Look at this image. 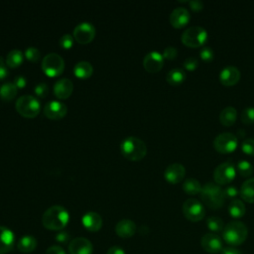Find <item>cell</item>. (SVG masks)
<instances>
[{
	"mask_svg": "<svg viewBox=\"0 0 254 254\" xmlns=\"http://www.w3.org/2000/svg\"><path fill=\"white\" fill-rule=\"evenodd\" d=\"M69 221L68 211L62 205H53L49 207L42 216L44 227L50 230H62Z\"/></svg>",
	"mask_w": 254,
	"mask_h": 254,
	"instance_id": "obj_1",
	"label": "cell"
},
{
	"mask_svg": "<svg viewBox=\"0 0 254 254\" xmlns=\"http://www.w3.org/2000/svg\"><path fill=\"white\" fill-rule=\"evenodd\" d=\"M120 151L126 159L130 161H140L147 154V146L140 138L130 136L121 142Z\"/></svg>",
	"mask_w": 254,
	"mask_h": 254,
	"instance_id": "obj_2",
	"label": "cell"
},
{
	"mask_svg": "<svg viewBox=\"0 0 254 254\" xmlns=\"http://www.w3.org/2000/svg\"><path fill=\"white\" fill-rule=\"evenodd\" d=\"M200 197L204 204L212 209L221 207L226 199L224 190L215 183L208 182L202 186Z\"/></svg>",
	"mask_w": 254,
	"mask_h": 254,
	"instance_id": "obj_3",
	"label": "cell"
},
{
	"mask_svg": "<svg viewBox=\"0 0 254 254\" xmlns=\"http://www.w3.org/2000/svg\"><path fill=\"white\" fill-rule=\"evenodd\" d=\"M247 234L248 230L246 225L239 220H233L224 226L222 238L230 246H237L246 240Z\"/></svg>",
	"mask_w": 254,
	"mask_h": 254,
	"instance_id": "obj_4",
	"label": "cell"
},
{
	"mask_svg": "<svg viewBox=\"0 0 254 254\" xmlns=\"http://www.w3.org/2000/svg\"><path fill=\"white\" fill-rule=\"evenodd\" d=\"M15 107L17 112L26 118L36 117L41 110V104L38 98L29 94L20 96L16 101Z\"/></svg>",
	"mask_w": 254,
	"mask_h": 254,
	"instance_id": "obj_5",
	"label": "cell"
},
{
	"mask_svg": "<svg viewBox=\"0 0 254 254\" xmlns=\"http://www.w3.org/2000/svg\"><path fill=\"white\" fill-rule=\"evenodd\" d=\"M182 43L189 48H199L207 40V32L199 26H192L185 30L181 36Z\"/></svg>",
	"mask_w": 254,
	"mask_h": 254,
	"instance_id": "obj_6",
	"label": "cell"
},
{
	"mask_svg": "<svg viewBox=\"0 0 254 254\" xmlns=\"http://www.w3.org/2000/svg\"><path fill=\"white\" fill-rule=\"evenodd\" d=\"M42 69L49 76H58L64 69V61L60 55L50 53L42 61Z\"/></svg>",
	"mask_w": 254,
	"mask_h": 254,
	"instance_id": "obj_7",
	"label": "cell"
},
{
	"mask_svg": "<svg viewBox=\"0 0 254 254\" xmlns=\"http://www.w3.org/2000/svg\"><path fill=\"white\" fill-rule=\"evenodd\" d=\"M238 145L237 137L230 132H223L218 134L213 140L214 149L221 154L232 153Z\"/></svg>",
	"mask_w": 254,
	"mask_h": 254,
	"instance_id": "obj_8",
	"label": "cell"
},
{
	"mask_svg": "<svg viewBox=\"0 0 254 254\" xmlns=\"http://www.w3.org/2000/svg\"><path fill=\"white\" fill-rule=\"evenodd\" d=\"M185 217L192 222L201 220L205 215V209L203 204L195 198L187 199L182 206Z\"/></svg>",
	"mask_w": 254,
	"mask_h": 254,
	"instance_id": "obj_9",
	"label": "cell"
},
{
	"mask_svg": "<svg viewBox=\"0 0 254 254\" xmlns=\"http://www.w3.org/2000/svg\"><path fill=\"white\" fill-rule=\"evenodd\" d=\"M236 175V168L230 161L219 164L213 171V179L217 185H227L233 181Z\"/></svg>",
	"mask_w": 254,
	"mask_h": 254,
	"instance_id": "obj_10",
	"label": "cell"
},
{
	"mask_svg": "<svg viewBox=\"0 0 254 254\" xmlns=\"http://www.w3.org/2000/svg\"><path fill=\"white\" fill-rule=\"evenodd\" d=\"M72 37L79 44H88L95 37V28L88 22L79 23L73 29Z\"/></svg>",
	"mask_w": 254,
	"mask_h": 254,
	"instance_id": "obj_11",
	"label": "cell"
},
{
	"mask_svg": "<svg viewBox=\"0 0 254 254\" xmlns=\"http://www.w3.org/2000/svg\"><path fill=\"white\" fill-rule=\"evenodd\" d=\"M67 113V107L64 102L58 100H51L44 106V114L47 118L52 120H60Z\"/></svg>",
	"mask_w": 254,
	"mask_h": 254,
	"instance_id": "obj_12",
	"label": "cell"
},
{
	"mask_svg": "<svg viewBox=\"0 0 254 254\" xmlns=\"http://www.w3.org/2000/svg\"><path fill=\"white\" fill-rule=\"evenodd\" d=\"M186 175V169L182 164L173 163L169 165L164 172L165 180L170 184H178L183 181Z\"/></svg>",
	"mask_w": 254,
	"mask_h": 254,
	"instance_id": "obj_13",
	"label": "cell"
},
{
	"mask_svg": "<svg viewBox=\"0 0 254 254\" xmlns=\"http://www.w3.org/2000/svg\"><path fill=\"white\" fill-rule=\"evenodd\" d=\"M200 244L204 251L211 254L219 253L222 250V240L217 234L214 233L204 234L201 238Z\"/></svg>",
	"mask_w": 254,
	"mask_h": 254,
	"instance_id": "obj_14",
	"label": "cell"
},
{
	"mask_svg": "<svg viewBox=\"0 0 254 254\" xmlns=\"http://www.w3.org/2000/svg\"><path fill=\"white\" fill-rule=\"evenodd\" d=\"M163 64H164L163 55L156 51L148 53L143 60V65L145 69L149 72H158L163 67Z\"/></svg>",
	"mask_w": 254,
	"mask_h": 254,
	"instance_id": "obj_15",
	"label": "cell"
},
{
	"mask_svg": "<svg viewBox=\"0 0 254 254\" xmlns=\"http://www.w3.org/2000/svg\"><path fill=\"white\" fill-rule=\"evenodd\" d=\"M69 254H92V243L84 237H77L68 243Z\"/></svg>",
	"mask_w": 254,
	"mask_h": 254,
	"instance_id": "obj_16",
	"label": "cell"
},
{
	"mask_svg": "<svg viewBox=\"0 0 254 254\" xmlns=\"http://www.w3.org/2000/svg\"><path fill=\"white\" fill-rule=\"evenodd\" d=\"M240 79V70L233 65H227L220 70L219 81L225 86L236 84Z\"/></svg>",
	"mask_w": 254,
	"mask_h": 254,
	"instance_id": "obj_17",
	"label": "cell"
},
{
	"mask_svg": "<svg viewBox=\"0 0 254 254\" xmlns=\"http://www.w3.org/2000/svg\"><path fill=\"white\" fill-rule=\"evenodd\" d=\"M190 20V12L185 7L175 8L170 15V23L175 28L185 27Z\"/></svg>",
	"mask_w": 254,
	"mask_h": 254,
	"instance_id": "obj_18",
	"label": "cell"
},
{
	"mask_svg": "<svg viewBox=\"0 0 254 254\" xmlns=\"http://www.w3.org/2000/svg\"><path fill=\"white\" fill-rule=\"evenodd\" d=\"M15 243L14 232L6 226L0 225V254H6L10 252Z\"/></svg>",
	"mask_w": 254,
	"mask_h": 254,
	"instance_id": "obj_19",
	"label": "cell"
},
{
	"mask_svg": "<svg viewBox=\"0 0 254 254\" xmlns=\"http://www.w3.org/2000/svg\"><path fill=\"white\" fill-rule=\"evenodd\" d=\"M81 223L86 230L96 232L102 226V218L97 212L88 211L81 217Z\"/></svg>",
	"mask_w": 254,
	"mask_h": 254,
	"instance_id": "obj_20",
	"label": "cell"
},
{
	"mask_svg": "<svg viewBox=\"0 0 254 254\" xmlns=\"http://www.w3.org/2000/svg\"><path fill=\"white\" fill-rule=\"evenodd\" d=\"M73 90V84L68 78H61L54 85V93L60 99H66Z\"/></svg>",
	"mask_w": 254,
	"mask_h": 254,
	"instance_id": "obj_21",
	"label": "cell"
},
{
	"mask_svg": "<svg viewBox=\"0 0 254 254\" xmlns=\"http://www.w3.org/2000/svg\"><path fill=\"white\" fill-rule=\"evenodd\" d=\"M136 224L131 219H121L115 225V232L121 238H130L136 232Z\"/></svg>",
	"mask_w": 254,
	"mask_h": 254,
	"instance_id": "obj_22",
	"label": "cell"
},
{
	"mask_svg": "<svg viewBox=\"0 0 254 254\" xmlns=\"http://www.w3.org/2000/svg\"><path fill=\"white\" fill-rule=\"evenodd\" d=\"M239 194L243 200L249 203L254 202V178L248 179L242 184Z\"/></svg>",
	"mask_w": 254,
	"mask_h": 254,
	"instance_id": "obj_23",
	"label": "cell"
},
{
	"mask_svg": "<svg viewBox=\"0 0 254 254\" xmlns=\"http://www.w3.org/2000/svg\"><path fill=\"white\" fill-rule=\"evenodd\" d=\"M37 247V239L32 235H24L22 236L18 243L17 248L22 253H31Z\"/></svg>",
	"mask_w": 254,
	"mask_h": 254,
	"instance_id": "obj_24",
	"label": "cell"
},
{
	"mask_svg": "<svg viewBox=\"0 0 254 254\" xmlns=\"http://www.w3.org/2000/svg\"><path fill=\"white\" fill-rule=\"evenodd\" d=\"M93 72V67L90 63L86 61H80L77 64H75L73 67V73L78 78H88Z\"/></svg>",
	"mask_w": 254,
	"mask_h": 254,
	"instance_id": "obj_25",
	"label": "cell"
},
{
	"mask_svg": "<svg viewBox=\"0 0 254 254\" xmlns=\"http://www.w3.org/2000/svg\"><path fill=\"white\" fill-rule=\"evenodd\" d=\"M237 118V111L232 106H227L223 108L219 113V121L224 126H231L234 124Z\"/></svg>",
	"mask_w": 254,
	"mask_h": 254,
	"instance_id": "obj_26",
	"label": "cell"
},
{
	"mask_svg": "<svg viewBox=\"0 0 254 254\" xmlns=\"http://www.w3.org/2000/svg\"><path fill=\"white\" fill-rule=\"evenodd\" d=\"M185 79H186V72L182 68H178V67L170 69L166 75V80L168 81V83L174 86L180 85L185 81Z\"/></svg>",
	"mask_w": 254,
	"mask_h": 254,
	"instance_id": "obj_27",
	"label": "cell"
},
{
	"mask_svg": "<svg viewBox=\"0 0 254 254\" xmlns=\"http://www.w3.org/2000/svg\"><path fill=\"white\" fill-rule=\"evenodd\" d=\"M246 208L242 200L235 198L232 199L228 205V213L233 218H240L245 214Z\"/></svg>",
	"mask_w": 254,
	"mask_h": 254,
	"instance_id": "obj_28",
	"label": "cell"
},
{
	"mask_svg": "<svg viewBox=\"0 0 254 254\" xmlns=\"http://www.w3.org/2000/svg\"><path fill=\"white\" fill-rule=\"evenodd\" d=\"M18 88L13 82H6L0 86V97L5 101L12 100L17 95Z\"/></svg>",
	"mask_w": 254,
	"mask_h": 254,
	"instance_id": "obj_29",
	"label": "cell"
},
{
	"mask_svg": "<svg viewBox=\"0 0 254 254\" xmlns=\"http://www.w3.org/2000/svg\"><path fill=\"white\" fill-rule=\"evenodd\" d=\"M24 60V55L20 50H12L6 56V64L9 67H17L19 66Z\"/></svg>",
	"mask_w": 254,
	"mask_h": 254,
	"instance_id": "obj_30",
	"label": "cell"
},
{
	"mask_svg": "<svg viewBox=\"0 0 254 254\" xmlns=\"http://www.w3.org/2000/svg\"><path fill=\"white\" fill-rule=\"evenodd\" d=\"M201 189H202V186L200 185V183L196 179H193V178L187 179L183 183V190L188 194H197V193H200Z\"/></svg>",
	"mask_w": 254,
	"mask_h": 254,
	"instance_id": "obj_31",
	"label": "cell"
},
{
	"mask_svg": "<svg viewBox=\"0 0 254 254\" xmlns=\"http://www.w3.org/2000/svg\"><path fill=\"white\" fill-rule=\"evenodd\" d=\"M206 226L210 231L214 232H220L223 231L224 228V223L223 220L217 216H209L206 219Z\"/></svg>",
	"mask_w": 254,
	"mask_h": 254,
	"instance_id": "obj_32",
	"label": "cell"
},
{
	"mask_svg": "<svg viewBox=\"0 0 254 254\" xmlns=\"http://www.w3.org/2000/svg\"><path fill=\"white\" fill-rule=\"evenodd\" d=\"M236 171L241 177H250L254 172V168L250 162L242 160L238 162L236 166Z\"/></svg>",
	"mask_w": 254,
	"mask_h": 254,
	"instance_id": "obj_33",
	"label": "cell"
},
{
	"mask_svg": "<svg viewBox=\"0 0 254 254\" xmlns=\"http://www.w3.org/2000/svg\"><path fill=\"white\" fill-rule=\"evenodd\" d=\"M241 121L244 124L254 123V107H246L242 110L240 115Z\"/></svg>",
	"mask_w": 254,
	"mask_h": 254,
	"instance_id": "obj_34",
	"label": "cell"
},
{
	"mask_svg": "<svg viewBox=\"0 0 254 254\" xmlns=\"http://www.w3.org/2000/svg\"><path fill=\"white\" fill-rule=\"evenodd\" d=\"M241 150L246 155L254 156V139L253 138L244 139L241 143Z\"/></svg>",
	"mask_w": 254,
	"mask_h": 254,
	"instance_id": "obj_35",
	"label": "cell"
},
{
	"mask_svg": "<svg viewBox=\"0 0 254 254\" xmlns=\"http://www.w3.org/2000/svg\"><path fill=\"white\" fill-rule=\"evenodd\" d=\"M24 56L26 57V59H27L28 61L34 63V62H37V61L40 59L41 53H40V51H39L37 48H35V47H29V48L26 49Z\"/></svg>",
	"mask_w": 254,
	"mask_h": 254,
	"instance_id": "obj_36",
	"label": "cell"
},
{
	"mask_svg": "<svg viewBox=\"0 0 254 254\" xmlns=\"http://www.w3.org/2000/svg\"><path fill=\"white\" fill-rule=\"evenodd\" d=\"M199 57L204 62H211L214 59V52L210 47L204 46L199 50Z\"/></svg>",
	"mask_w": 254,
	"mask_h": 254,
	"instance_id": "obj_37",
	"label": "cell"
},
{
	"mask_svg": "<svg viewBox=\"0 0 254 254\" xmlns=\"http://www.w3.org/2000/svg\"><path fill=\"white\" fill-rule=\"evenodd\" d=\"M73 37L69 34H64L63 35L61 38H60V41H59V44L60 46L63 48V49H65V50H68L72 47L73 45Z\"/></svg>",
	"mask_w": 254,
	"mask_h": 254,
	"instance_id": "obj_38",
	"label": "cell"
},
{
	"mask_svg": "<svg viewBox=\"0 0 254 254\" xmlns=\"http://www.w3.org/2000/svg\"><path fill=\"white\" fill-rule=\"evenodd\" d=\"M34 92L36 93V95L40 98H44L48 95L49 93V86L46 82H40L38 83L35 88H34Z\"/></svg>",
	"mask_w": 254,
	"mask_h": 254,
	"instance_id": "obj_39",
	"label": "cell"
},
{
	"mask_svg": "<svg viewBox=\"0 0 254 254\" xmlns=\"http://www.w3.org/2000/svg\"><path fill=\"white\" fill-rule=\"evenodd\" d=\"M197 66H198V60L194 57H188L184 62V67L187 70L192 71V70L196 69Z\"/></svg>",
	"mask_w": 254,
	"mask_h": 254,
	"instance_id": "obj_40",
	"label": "cell"
},
{
	"mask_svg": "<svg viewBox=\"0 0 254 254\" xmlns=\"http://www.w3.org/2000/svg\"><path fill=\"white\" fill-rule=\"evenodd\" d=\"M163 58L166 60H174L178 55V50L172 46L167 47L163 52Z\"/></svg>",
	"mask_w": 254,
	"mask_h": 254,
	"instance_id": "obj_41",
	"label": "cell"
},
{
	"mask_svg": "<svg viewBox=\"0 0 254 254\" xmlns=\"http://www.w3.org/2000/svg\"><path fill=\"white\" fill-rule=\"evenodd\" d=\"M224 190V194L226 198H233L235 199V197L239 194V190L235 187V186H228Z\"/></svg>",
	"mask_w": 254,
	"mask_h": 254,
	"instance_id": "obj_42",
	"label": "cell"
},
{
	"mask_svg": "<svg viewBox=\"0 0 254 254\" xmlns=\"http://www.w3.org/2000/svg\"><path fill=\"white\" fill-rule=\"evenodd\" d=\"M55 239L57 242L59 243H62V244H65L69 241L70 239V235L68 232L66 231H59L56 236H55Z\"/></svg>",
	"mask_w": 254,
	"mask_h": 254,
	"instance_id": "obj_43",
	"label": "cell"
},
{
	"mask_svg": "<svg viewBox=\"0 0 254 254\" xmlns=\"http://www.w3.org/2000/svg\"><path fill=\"white\" fill-rule=\"evenodd\" d=\"M8 68H7V64L6 62H4L3 57L0 56V80L6 78L8 76Z\"/></svg>",
	"mask_w": 254,
	"mask_h": 254,
	"instance_id": "obj_44",
	"label": "cell"
},
{
	"mask_svg": "<svg viewBox=\"0 0 254 254\" xmlns=\"http://www.w3.org/2000/svg\"><path fill=\"white\" fill-rule=\"evenodd\" d=\"M46 254H66V253L64 250V248L61 247L60 245H53L47 249Z\"/></svg>",
	"mask_w": 254,
	"mask_h": 254,
	"instance_id": "obj_45",
	"label": "cell"
},
{
	"mask_svg": "<svg viewBox=\"0 0 254 254\" xmlns=\"http://www.w3.org/2000/svg\"><path fill=\"white\" fill-rule=\"evenodd\" d=\"M188 4L190 5V9L193 11H200L203 8V3L200 0H191V1H189Z\"/></svg>",
	"mask_w": 254,
	"mask_h": 254,
	"instance_id": "obj_46",
	"label": "cell"
},
{
	"mask_svg": "<svg viewBox=\"0 0 254 254\" xmlns=\"http://www.w3.org/2000/svg\"><path fill=\"white\" fill-rule=\"evenodd\" d=\"M13 83L16 85L17 88H23V87L26 86L27 80H26L25 76H23V75H17V76L14 78Z\"/></svg>",
	"mask_w": 254,
	"mask_h": 254,
	"instance_id": "obj_47",
	"label": "cell"
},
{
	"mask_svg": "<svg viewBox=\"0 0 254 254\" xmlns=\"http://www.w3.org/2000/svg\"><path fill=\"white\" fill-rule=\"evenodd\" d=\"M106 254H126V253L123 248L119 246H112L107 250Z\"/></svg>",
	"mask_w": 254,
	"mask_h": 254,
	"instance_id": "obj_48",
	"label": "cell"
},
{
	"mask_svg": "<svg viewBox=\"0 0 254 254\" xmlns=\"http://www.w3.org/2000/svg\"><path fill=\"white\" fill-rule=\"evenodd\" d=\"M221 254H242L240 250L234 248V247H225V248H222L221 250Z\"/></svg>",
	"mask_w": 254,
	"mask_h": 254,
	"instance_id": "obj_49",
	"label": "cell"
},
{
	"mask_svg": "<svg viewBox=\"0 0 254 254\" xmlns=\"http://www.w3.org/2000/svg\"><path fill=\"white\" fill-rule=\"evenodd\" d=\"M246 134V132H245V130H243V129H239L238 131H237V135H238V138H242V137H244V135Z\"/></svg>",
	"mask_w": 254,
	"mask_h": 254,
	"instance_id": "obj_50",
	"label": "cell"
}]
</instances>
